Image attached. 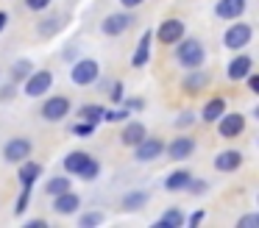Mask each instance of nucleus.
<instances>
[{
	"label": "nucleus",
	"instance_id": "45",
	"mask_svg": "<svg viewBox=\"0 0 259 228\" xmlns=\"http://www.w3.org/2000/svg\"><path fill=\"white\" fill-rule=\"evenodd\" d=\"M6 22H9V14H6V11H0V31L6 28Z\"/></svg>",
	"mask_w": 259,
	"mask_h": 228
},
{
	"label": "nucleus",
	"instance_id": "7",
	"mask_svg": "<svg viewBox=\"0 0 259 228\" xmlns=\"http://www.w3.org/2000/svg\"><path fill=\"white\" fill-rule=\"evenodd\" d=\"M181 36H187V25H184L181 20H176V17L164 20L162 25L156 28V39L164 44V48H173V44L179 42Z\"/></svg>",
	"mask_w": 259,
	"mask_h": 228
},
{
	"label": "nucleus",
	"instance_id": "27",
	"mask_svg": "<svg viewBox=\"0 0 259 228\" xmlns=\"http://www.w3.org/2000/svg\"><path fill=\"white\" fill-rule=\"evenodd\" d=\"M67 189H73V184H70L67 175H53L51 181L45 184V192L48 195H62V192H67Z\"/></svg>",
	"mask_w": 259,
	"mask_h": 228
},
{
	"label": "nucleus",
	"instance_id": "8",
	"mask_svg": "<svg viewBox=\"0 0 259 228\" xmlns=\"http://www.w3.org/2000/svg\"><path fill=\"white\" fill-rule=\"evenodd\" d=\"M131 25H134V17L125 14V11H114V14L103 17L101 31L106 33V36H123V33H128Z\"/></svg>",
	"mask_w": 259,
	"mask_h": 228
},
{
	"label": "nucleus",
	"instance_id": "13",
	"mask_svg": "<svg viewBox=\"0 0 259 228\" xmlns=\"http://www.w3.org/2000/svg\"><path fill=\"white\" fill-rule=\"evenodd\" d=\"M248 9V0H218L214 3V17L220 20H240Z\"/></svg>",
	"mask_w": 259,
	"mask_h": 228
},
{
	"label": "nucleus",
	"instance_id": "26",
	"mask_svg": "<svg viewBox=\"0 0 259 228\" xmlns=\"http://www.w3.org/2000/svg\"><path fill=\"white\" fill-rule=\"evenodd\" d=\"M31 70H34V64H31L28 59H17V61L12 64V72H9V78H12L14 83H23L25 78L31 75Z\"/></svg>",
	"mask_w": 259,
	"mask_h": 228
},
{
	"label": "nucleus",
	"instance_id": "32",
	"mask_svg": "<svg viewBox=\"0 0 259 228\" xmlns=\"http://www.w3.org/2000/svg\"><path fill=\"white\" fill-rule=\"evenodd\" d=\"M59 31V17H48V20L39 22V33L42 36H53Z\"/></svg>",
	"mask_w": 259,
	"mask_h": 228
},
{
	"label": "nucleus",
	"instance_id": "10",
	"mask_svg": "<svg viewBox=\"0 0 259 228\" xmlns=\"http://www.w3.org/2000/svg\"><path fill=\"white\" fill-rule=\"evenodd\" d=\"M164 153V142L159 136H142L134 145V159L137 161H153Z\"/></svg>",
	"mask_w": 259,
	"mask_h": 228
},
{
	"label": "nucleus",
	"instance_id": "9",
	"mask_svg": "<svg viewBox=\"0 0 259 228\" xmlns=\"http://www.w3.org/2000/svg\"><path fill=\"white\" fill-rule=\"evenodd\" d=\"M164 153H167L170 161H184V159H190V156L195 153V139L187 136V133H181V136L170 139V145H164Z\"/></svg>",
	"mask_w": 259,
	"mask_h": 228
},
{
	"label": "nucleus",
	"instance_id": "39",
	"mask_svg": "<svg viewBox=\"0 0 259 228\" xmlns=\"http://www.w3.org/2000/svg\"><path fill=\"white\" fill-rule=\"evenodd\" d=\"M12 95H17V83H6V86H3V89H0V100H9V98H12Z\"/></svg>",
	"mask_w": 259,
	"mask_h": 228
},
{
	"label": "nucleus",
	"instance_id": "19",
	"mask_svg": "<svg viewBox=\"0 0 259 228\" xmlns=\"http://www.w3.org/2000/svg\"><path fill=\"white\" fill-rule=\"evenodd\" d=\"M90 159H92V153H87V150H70V153L64 156V161H62L64 172H67V175H78Z\"/></svg>",
	"mask_w": 259,
	"mask_h": 228
},
{
	"label": "nucleus",
	"instance_id": "15",
	"mask_svg": "<svg viewBox=\"0 0 259 228\" xmlns=\"http://www.w3.org/2000/svg\"><path fill=\"white\" fill-rule=\"evenodd\" d=\"M242 153L240 150H220L218 156H214V170H220V172H237L242 167Z\"/></svg>",
	"mask_w": 259,
	"mask_h": 228
},
{
	"label": "nucleus",
	"instance_id": "11",
	"mask_svg": "<svg viewBox=\"0 0 259 228\" xmlns=\"http://www.w3.org/2000/svg\"><path fill=\"white\" fill-rule=\"evenodd\" d=\"M31 150H34V145H31L28 136H14V139H9L6 148H3V159H6L9 164H14V161L20 164L23 159L31 156Z\"/></svg>",
	"mask_w": 259,
	"mask_h": 228
},
{
	"label": "nucleus",
	"instance_id": "22",
	"mask_svg": "<svg viewBox=\"0 0 259 228\" xmlns=\"http://www.w3.org/2000/svg\"><path fill=\"white\" fill-rule=\"evenodd\" d=\"M148 200H151V195H148L145 189H137V192H125V198H123V209H125V211H140L142 206H148Z\"/></svg>",
	"mask_w": 259,
	"mask_h": 228
},
{
	"label": "nucleus",
	"instance_id": "25",
	"mask_svg": "<svg viewBox=\"0 0 259 228\" xmlns=\"http://www.w3.org/2000/svg\"><path fill=\"white\" fill-rule=\"evenodd\" d=\"M190 172L187 170H176V172H170L167 178H164V189L167 192H179V189H184L187 187V181H190Z\"/></svg>",
	"mask_w": 259,
	"mask_h": 228
},
{
	"label": "nucleus",
	"instance_id": "16",
	"mask_svg": "<svg viewBox=\"0 0 259 228\" xmlns=\"http://www.w3.org/2000/svg\"><path fill=\"white\" fill-rule=\"evenodd\" d=\"M206 83H209V75L201 70V67H195V70H190V72L184 75V81H181V89H184L187 95H198L203 86H206Z\"/></svg>",
	"mask_w": 259,
	"mask_h": 228
},
{
	"label": "nucleus",
	"instance_id": "18",
	"mask_svg": "<svg viewBox=\"0 0 259 228\" xmlns=\"http://www.w3.org/2000/svg\"><path fill=\"white\" fill-rule=\"evenodd\" d=\"M39 175H42V164H36V161H28V159L20 161L17 178H20V184H23V187H31V189H34V184L39 181Z\"/></svg>",
	"mask_w": 259,
	"mask_h": 228
},
{
	"label": "nucleus",
	"instance_id": "35",
	"mask_svg": "<svg viewBox=\"0 0 259 228\" xmlns=\"http://www.w3.org/2000/svg\"><path fill=\"white\" fill-rule=\"evenodd\" d=\"M237 228H259V214H245L237 220Z\"/></svg>",
	"mask_w": 259,
	"mask_h": 228
},
{
	"label": "nucleus",
	"instance_id": "38",
	"mask_svg": "<svg viewBox=\"0 0 259 228\" xmlns=\"http://www.w3.org/2000/svg\"><path fill=\"white\" fill-rule=\"evenodd\" d=\"M53 0H25V9L28 11H45Z\"/></svg>",
	"mask_w": 259,
	"mask_h": 228
},
{
	"label": "nucleus",
	"instance_id": "17",
	"mask_svg": "<svg viewBox=\"0 0 259 228\" xmlns=\"http://www.w3.org/2000/svg\"><path fill=\"white\" fill-rule=\"evenodd\" d=\"M151 44H153V33L145 31L140 36V44H137L134 56H131V67H145L151 61Z\"/></svg>",
	"mask_w": 259,
	"mask_h": 228
},
{
	"label": "nucleus",
	"instance_id": "12",
	"mask_svg": "<svg viewBox=\"0 0 259 228\" xmlns=\"http://www.w3.org/2000/svg\"><path fill=\"white\" fill-rule=\"evenodd\" d=\"M78 206H81V195H75L73 189H67V192H62V195H53V206H51V209L56 211V214L67 217V214H75Z\"/></svg>",
	"mask_w": 259,
	"mask_h": 228
},
{
	"label": "nucleus",
	"instance_id": "14",
	"mask_svg": "<svg viewBox=\"0 0 259 228\" xmlns=\"http://www.w3.org/2000/svg\"><path fill=\"white\" fill-rule=\"evenodd\" d=\"M251 70H253V59H251V56L237 53L234 59L229 61V67H226V78H229V81H242Z\"/></svg>",
	"mask_w": 259,
	"mask_h": 228
},
{
	"label": "nucleus",
	"instance_id": "23",
	"mask_svg": "<svg viewBox=\"0 0 259 228\" xmlns=\"http://www.w3.org/2000/svg\"><path fill=\"white\" fill-rule=\"evenodd\" d=\"M181 225H184V214H181L179 209H167L156 222H153V228H181Z\"/></svg>",
	"mask_w": 259,
	"mask_h": 228
},
{
	"label": "nucleus",
	"instance_id": "2",
	"mask_svg": "<svg viewBox=\"0 0 259 228\" xmlns=\"http://www.w3.org/2000/svg\"><path fill=\"white\" fill-rule=\"evenodd\" d=\"M101 78V64L95 59H78L73 67H70V81L75 86H90Z\"/></svg>",
	"mask_w": 259,
	"mask_h": 228
},
{
	"label": "nucleus",
	"instance_id": "31",
	"mask_svg": "<svg viewBox=\"0 0 259 228\" xmlns=\"http://www.w3.org/2000/svg\"><path fill=\"white\" fill-rule=\"evenodd\" d=\"M28 200H31V187H23V192H20L17 203H14V214H25V209H28Z\"/></svg>",
	"mask_w": 259,
	"mask_h": 228
},
{
	"label": "nucleus",
	"instance_id": "30",
	"mask_svg": "<svg viewBox=\"0 0 259 228\" xmlns=\"http://www.w3.org/2000/svg\"><path fill=\"white\" fill-rule=\"evenodd\" d=\"M125 117H131V111L125 109V106H123V109H106V111H103V120H106V122H123Z\"/></svg>",
	"mask_w": 259,
	"mask_h": 228
},
{
	"label": "nucleus",
	"instance_id": "4",
	"mask_svg": "<svg viewBox=\"0 0 259 228\" xmlns=\"http://www.w3.org/2000/svg\"><path fill=\"white\" fill-rule=\"evenodd\" d=\"M39 114L45 122H62L64 117L70 114V98L67 95H53V98H48L45 103H42Z\"/></svg>",
	"mask_w": 259,
	"mask_h": 228
},
{
	"label": "nucleus",
	"instance_id": "42",
	"mask_svg": "<svg viewBox=\"0 0 259 228\" xmlns=\"http://www.w3.org/2000/svg\"><path fill=\"white\" fill-rule=\"evenodd\" d=\"M48 220H42V217H36V220H28L25 222V228H45Z\"/></svg>",
	"mask_w": 259,
	"mask_h": 228
},
{
	"label": "nucleus",
	"instance_id": "5",
	"mask_svg": "<svg viewBox=\"0 0 259 228\" xmlns=\"http://www.w3.org/2000/svg\"><path fill=\"white\" fill-rule=\"evenodd\" d=\"M53 86V72L51 70H31V75L23 81V89L28 98H42Z\"/></svg>",
	"mask_w": 259,
	"mask_h": 228
},
{
	"label": "nucleus",
	"instance_id": "20",
	"mask_svg": "<svg viewBox=\"0 0 259 228\" xmlns=\"http://www.w3.org/2000/svg\"><path fill=\"white\" fill-rule=\"evenodd\" d=\"M226 111V98L223 95H214V98H209L206 103H203L201 109V120L203 122H218V117Z\"/></svg>",
	"mask_w": 259,
	"mask_h": 228
},
{
	"label": "nucleus",
	"instance_id": "37",
	"mask_svg": "<svg viewBox=\"0 0 259 228\" xmlns=\"http://www.w3.org/2000/svg\"><path fill=\"white\" fill-rule=\"evenodd\" d=\"M176 125H179V128H190V125H195V114H192V111H181L179 120H176Z\"/></svg>",
	"mask_w": 259,
	"mask_h": 228
},
{
	"label": "nucleus",
	"instance_id": "44",
	"mask_svg": "<svg viewBox=\"0 0 259 228\" xmlns=\"http://www.w3.org/2000/svg\"><path fill=\"white\" fill-rule=\"evenodd\" d=\"M145 0H120V6H125V9H137V6H142Z\"/></svg>",
	"mask_w": 259,
	"mask_h": 228
},
{
	"label": "nucleus",
	"instance_id": "28",
	"mask_svg": "<svg viewBox=\"0 0 259 228\" xmlns=\"http://www.w3.org/2000/svg\"><path fill=\"white\" fill-rule=\"evenodd\" d=\"M98 172H101V161L92 156V159L84 164V170L78 172V178H81V181H92V178H98Z\"/></svg>",
	"mask_w": 259,
	"mask_h": 228
},
{
	"label": "nucleus",
	"instance_id": "21",
	"mask_svg": "<svg viewBox=\"0 0 259 228\" xmlns=\"http://www.w3.org/2000/svg\"><path fill=\"white\" fill-rule=\"evenodd\" d=\"M142 136H148L145 125H142L140 120H131V122H125L123 133H120V142H123V145H128V148H134V145L140 142Z\"/></svg>",
	"mask_w": 259,
	"mask_h": 228
},
{
	"label": "nucleus",
	"instance_id": "43",
	"mask_svg": "<svg viewBox=\"0 0 259 228\" xmlns=\"http://www.w3.org/2000/svg\"><path fill=\"white\" fill-rule=\"evenodd\" d=\"M201 220H203V211H195V214H190V217H187V222H190V225H198Z\"/></svg>",
	"mask_w": 259,
	"mask_h": 228
},
{
	"label": "nucleus",
	"instance_id": "24",
	"mask_svg": "<svg viewBox=\"0 0 259 228\" xmlns=\"http://www.w3.org/2000/svg\"><path fill=\"white\" fill-rule=\"evenodd\" d=\"M103 106L101 103H87V106H81L78 109V120H87V122H103Z\"/></svg>",
	"mask_w": 259,
	"mask_h": 228
},
{
	"label": "nucleus",
	"instance_id": "6",
	"mask_svg": "<svg viewBox=\"0 0 259 228\" xmlns=\"http://www.w3.org/2000/svg\"><path fill=\"white\" fill-rule=\"evenodd\" d=\"M218 133L223 139H237L245 133V114H240V111H234V114H220L218 117Z\"/></svg>",
	"mask_w": 259,
	"mask_h": 228
},
{
	"label": "nucleus",
	"instance_id": "40",
	"mask_svg": "<svg viewBox=\"0 0 259 228\" xmlns=\"http://www.w3.org/2000/svg\"><path fill=\"white\" fill-rule=\"evenodd\" d=\"M123 103H125V109H128V111H140L142 106H145V103H142V98H128V100L123 98Z\"/></svg>",
	"mask_w": 259,
	"mask_h": 228
},
{
	"label": "nucleus",
	"instance_id": "36",
	"mask_svg": "<svg viewBox=\"0 0 259 228\" xmlns=\"http://www.w3.org/2000/svg\"><path fill=\"white\" fill-rule=\"evenodd\" d=\"M109 98H112V103H123L125 95H123V83H120V81L112 83V89H109Z\"/></svg>",
	"mask_w": 259,
	"mask_h": 228
},
{
	"label": "nucleus",
	"instance_id": "33",
	"mask_svg": "<svg viewBox=\"0 0 259 228\" xmlns=\"http://www.w3.org/2000/svg\"><path fill=\"white\" fill-rule=\"evenodd\" d=\"M184 189H187V192H192V195H203V192H209V184L203 181V178H190Z\"/></svg>",
	"mask_w": 259,
	"mask_h": 228
},
{
	"label": "nucleus",
	"instance_id": "3",
	"mask_svg": "<svg viewBox=\"0 0 259 228\" xmlns=\"http://www.w3.org/2000/svg\"><path fill=\"white\" fill-rule=\"evenodd\" d=\"M234 25L231 28H226V33H223V44L229 50H242V48H248V42L253 39V28L248 25V22H240V20H231Z\"/></svg>",
	"mask_w": 259,
	"mask_h": 228
},
{
	"label": "nucleus",
	"instance_id": "41",
	"mask_svg": "<svg viewBox=\"0 0 259 228\" xmlns=\"http://www.w3.org/2000/svg\"><path fill=\"white\" fill-rule=\"evenodd\" d=\"M245 78H248V89H251V92L256 95V92H259V75H256V72L251 70V72H248Z\"/></svg>",
	"mask_w": 259,
	"mask_h": 228
},
{
	"label": "nucleus",
	"instance_id": "29",
	"mask_svg": "<svg viewBox=\"0 0 259 228\" xmlns=\"http://www.w3.org/2000/svg\"><path fill=\"white\" fill-rule=\"evenodd\" d=\"M103 222V211H84V214L78 217V225L81 228H95Z\"/></svg>",
	"mask_w": 259,
	"mask_h": 228
},
{
	"label": "nucleus",
	"instance_id": "34",
	"mask_svg": "<svg viewBox=\"0 0 259 228\" xmlns=\"http://www.w3.org/2000/svg\"><path fill=\"white\" fill-rule=\"evenodd\" d=\"M73 133H75V136H92V133H95V122L78 120V122L73 125Z\"/></svg>",
	"mask_w": 259,
	"mask_h": 228
},
{
	"label": "nucleus",
	"instance_id": "1",
	"mask_svg": "<svg viewBox=\"0 0 259 228\" xmlns=\"http://www.w3.org/2000/svg\"><path fill=\"white\" fill-rule=\"evenodd\" d=\"M173 48H176L173 50L176 61H179L184 70H195V67H201L203 59H206V50H203L201 39H195V36H181Z\"/></svg>",
	"mask_w": 259,
	"mask_h": 228
}]
</instances>
